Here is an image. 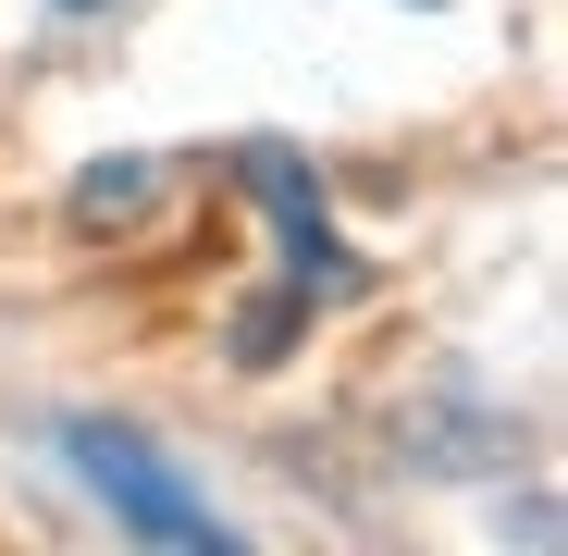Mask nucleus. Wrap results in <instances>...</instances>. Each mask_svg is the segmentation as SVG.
Masks as SVG:
<instances>
[{"mask_svg":"<svg viewBox=\"0 0 568 556\" xmlns=\"http://www.w3.org/2000/svg\"><path fill=\"white\" fill-rule=\"evenodd\" d=\"M62 445H74L87 495H100V507H112L136 544H173V556H235V532L211 519V495H185V483H173V457H149L136 433H112V421H74Z\"/></svg>","mask_w":568,"mask_h":556,"instance_id":"f257e3e1","label":"nucleus"},{"mask_svg":"<svg viewBox=\"0 0 568 556\" xmlns=\"http://www.w3.org/2000/svg\"><path fill=\"white\" fill-rule=\"evenodd\" d=\"M235 173H247V199L284 223V285H297V297H346L358 260H346V235H334V211H322V185L284 161V149H247Z\"/></svg>","mask_w":568,"mask_h":556,"instance_id":"f03ea898","label":"nucleus"},{"mask_svg":"<svg viewBox=\"0 0 568 556\" xmlns=\"http://www.w3.org/2000/svg\"><path fill=\"white\" fill-rule=\"evenodd\" d=\"M149 199H161V173H149L136 149H112V161H87V173H74V199H62V223H74V235H112V223H136Z\"/></svg>","mask_w":568,"mask_h":556,"instance_id":"7ed1b4c3","label":"nucleus"},{"mask_svg":"<svg viewBox=\"0 0 568 556\" xmlns=\"http://www.w3.org/2000/svg\"><path fill=\"white\" fill-rule=\"evenodd\" d=\"M62 13H100V0H62Z\"/></svg>","mask_w":568,"mask_h":556,"instance_id":"20e7f679","label":"nucleus"}]
</instances>
